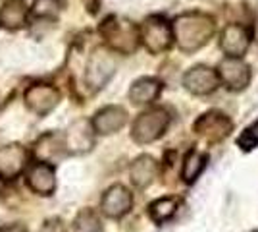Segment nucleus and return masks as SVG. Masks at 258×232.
I'll list each match as a JSON object with an SVG mask.
<instances>
[{"label": "nucleus", "instance_id": "obj_1", "mask_svg": "<svg viewBox=\"0 0 258 232\" xmlns=\"http://www.w3.org/2000/svg\"><path fill=\"white\" fill-rule=\"evenodd\" d=\"M173 43L183 53H195L203 49L216 31L214 20L203 12H187L172 23Z\"/></svg>", "mask_w": 258, "mask_h": 232}, {"label": "nucleus", "instance_id": "obj_2", "mask_svg": "<svg viewBox=\"0 0 258 232\" xmlns=\"http://www.w3.org/2000/svg\"><path fill=\"white\" fill-rule=\"evenodd\" d=\"M100 35L104 37L108 49L121 55H131L139 47V27L127 20H121L116 16L106 18L100 25Z\"/></svg>", "mask_w": 258, "mask_h": 232}, {"label": "nucleus", "instance_id": "obj_3", "mask_svg": "<svg viewBox=\"0 0 258 232\" xmlns=\"http://www.w3.org/2000/svg\"><path fill=\"white\" fill-rule=\"evenodd\" d=\"M170 114L166 109H149V111L141 112L139 116L133 122L131 128V137L133 142L141 145L152 144L156 140H160L166 133L168 126H170Z\"/></svg>", "mask_w": 258, "mask_h": 232}, {"label": "nucleus", "instance_id": "obj_4", "mask_svg": "<svg viewBox=\"0 0 258 232\" xmlns=\"http://www.w3.org/2000/svg\"><path fill=\"white\" fill-rule=\"evenodd\" d=\"M139 41L151 55L166 53L173 44L172 23L168 22L164 16L147 18L139 27Z\"/></svg>", "mask_w": 258, "mask_h": 232}, {"label": "nucleus", "instance_id": "obj_5", "mask_svg": "<svg viewBox=\"0 0 258 232\" xmlns=\"http://www.w3.org/2000/svg\"><path fill=\"white\" fill-rule=\"evenodd\" d=\"M216 74H218L220 85H224L227 91H233V93L245 91L252 77L250 66L243 58H224L218 64Z\"/></svg>", "mask_w": 258, "mask_h": 232}, {"label": "nucleus", "instance_id": "obj_6", "mask_svg": "<svg viewBox=\"0 0 258 232\" xmlns=\"http://www.w3.org/2000/svg\"><path fill=\"white\" fill-rule=\"evenodd\" d=\"M114 72H116V60H114L112 53L106 49H98L93 53L91 60H89V66H87V85L91 89L104 87V83L114 76Z\"/></svg>", "mask_w": 258, "mask_h": 232}, {"label": "nucleus", "instance_id": "obj_7", "mask_svg": "<svg viewBox=\"0 0 258 232\" xmlns=\"http://www.w3.org/2000/svg\"><path fill=\"white\" fill-rule=\"evenodd\" d=\"M252 33L250 29L241 23H229L220 35V49L224 51L226 58H243L250 47Z\"/></svg>", "mask_w": 258, "mask_h": 232}, {"label": "nucleus", "instance_id": "obj_8", "mask_svg": "<svg viewBox=\"0 0 258 232\" xmlns=\"http://www.w3.org/2000/svg\"><path fill=\"white\" fill-rule=\"evenodd\" d=\"M183 85L189 93L203 97V95L214 93L216 89L220 87V81H218L216 70H212L210 66H205V64H199V66H193L191 70L185 72Z\"/></svg>", "mask_w": 258, "mask_h": 232}, {"label": "nucleus", "instance_id": "obj_9", "mask_svg": "<svg viewBox=\"0 0 258 232\" xmlns=\"http://www.w3.org/2000/svg\"><path fill=\"white\" fill-rule=\"evenodd\" d=\"M60 103V91L46 83H37L25 91V105L27 109L39 116H44Z\"/></svg>", "mask_w": 258, "mask_h": 232}, {"label": "nucleus", "instance_id": "obj_10", "mask_svg": "<svg viewBox=\"0 0 258 232\" xmlns=\"http://www.w3.org/2000/svg\"><path fill=\"white\" fill-rule=\"evenodd\" d=\"M231 120L227 118L224 112L220 111H210L203 114L199 120L195 122V132L199 135H203L210 142H218L224 140L231 132Z\"/></svg>", "mask_w": 258, "mask_h": 232}, {"label": "nucleus", "instance_id": "obj_11", "mask_svg": "<svg viewBox=\"0 0 258 232\" xmlns=\"http://www.w3.org/2000/svg\"><path fill=\"white\" fill-rule=\"evenodd\" d=\"M133 207V196L125 186L116 184L106 190V194L100 199V211L108 219H119Z\"/></svg>", "mask_w": 258, "mask_h": 232}, {"label": "nucleus", "instance_id": "obj_12", "mask_svg": "<svg viewBox=\"0 0 258 232\" xmlns=\"http://www.w3.org/2000/svg\"><path fill=\"white\" fill-rule=\"evenodd\" d=\"M33 155L39 159V163H46V165H52L56 161H60L64 155H68L64 133L50 132L41 135L33 145Z\"/></svg>", "mask_w": 258, "mask_h": 232}, {"label": "nucleus", "instance_id": "obj_13", "mask_svg": "<svg viewBox=\"0 0 258 232\" xmlns=\"http://www.w3.org/2000/svg\"><path fill=\"white\" fill-rule=\"evenodd\" d=\"M125 124H127V112L123 111L121 107H116V105L100 109V111L93 116V120H91L93 132L100 133V135L119 132Z\"/></svg>", "mask_w": 258, "mask_h": 232}, {"label": "nucleus", "instance_id": "obj_14", "mask_svg": "<svg viewBox=\"0 0 258 232\" xmlns=\"http://www.w3.org/2000/svg\"><path fill=\"white\" fill-rule=\"evenodd\" d=\"M27 151L22 145H6L0 149V178L14 180L27 165Z\"/></svg>", "mask_w": 258, "mask_h": 232}, {"label": "nucleus", "instance_id": "obj_15", "mask_svg": "<svg viewBox=\"0 0 258 232\" xmlns=\"http://www.w3.org/2000/svg\"><path fill=\"white\" fill-rule=\"evenodd\" d=\"M93 126L91 122H76L72 124L64 133V142L68 153H87L93 145H95V137H93Z\"/></svg>", "mask_w": 258, "mask_h": 232}, {"label": "nucleus", "instance_id": "obj_16", "mask_svg": "<svg viewBox=\"0 0 258 232\" xmlns=\"http://www.w3.org/2000/svg\"><path fill=\"white\" fill-rule=\"evenodd\" d=\"M27 186L37 196H50L56 190V174H54L52 165L46 163H35L27 170Z\"/></svg>", "mask_w": 258, "mask_h": 232}, {"label": "nucleus", "instance_id": "obj_17", "mask_svg": "<svg viewBox=\"0 0 258 232\" xmlns=\"http://www.w3.org/2000/svg\"><path fill=\"white\" fill-rule=\"evenodd\" d=\"M158 172H160V166L149 155H143L139 159H135L129 166V178H131L133 186H137V188L151 186L158 176Z\"/></svg>", "mask_w": 258, "mask_h": 232}, {"label": "nucleus", "instance_id": "obj_18", "mask_svg": "<svg viewBox=\"0 0 258 232\" xmlns=\"http://www.w3.org/2000/svg\"><path fill=\"white\" fill-rule=\"evenodd\" d=\"M162 93V81L154 79V77H141L137 79L131 89H129V101L137 107H145L151 105L160 97Z\"/></svg>", "mask_w": 258, "mask_h": 232}, {"label": "nucleus", "instance_id": "obj_19", "mask_svg": "<svg viewBox=\"0 0 258 232\" xmlns=\"http://www.w3.org/2000/svg\"><path fill=\"white\" fill-rule=\"evenodd\" d=\"M29 12L20 0H8L0 10V25L8 29H20L27 23Z\"/></svg>", "mask_w": 258, "mask_h": 232}, {"label": "nucleus", "instance_id": "obj_20", "mask_svg": "<svg viewBox=\"0 0 258 232\" xmlns=\"http://www.w3.org/2000/svg\"><path fill=\"white\" fill-rule=\"evenodd\" d=\"M208 163V155L199 151V149H191L185 155L181 165V178L185 184H193L197 178L203 174V170L206 168Z\"/></svg>", "mask_w": 258, "mask_h": 232}, {"label": "nucleus", "instance_id": "obj_21", "mask_svg": "<svg viewBox=\"0 0 258 232\" xmlns=\"http://www.w3.org/2000/svg\"><path fill=\"white\" fill-rule=\"evenodd\" d=\"M177 205H179V201L175 198H160L149 205V215H151V219L154 222L162 224V222L170 221L175 215Z\"/></svg>", "mask_w": 258, "mask_h": 232}, {"label": "nucleus", "instance_id": "obj_22", "mask_svg": "<svg viewBox=\"0 0 258 232\" xmlns=\"http://www.w3.org/2000/svg\"><path fill=\"white\" fill-rule=\"evenodd\" d=\"M74 232H102V224L97 213L91 209L81 211L74 222Z\"/></svg>", "mask_w": 258, "mask_h": 232}, {"label": "nucleus", "instance_id": "obj_23", "mask_svg": "<svg viewBox=\"0 0 258 232\" xmlns=\"http://www.w3.org/2000/svg\"><path fill=\"white\" fill-rule=\"evenodd\" d=\"M58 12H60V2H58V0H35V2H33L31 14L37 16V18H46V20H50V18H56V16H58Z\"/></svg>", "mask_w": 258, "mask_h": 232}, {"label": "nucleus", "instance_id": "obj_24", "mask_svg": "<svg viewBox=\"0 0 258 232\" xmlns=\"http://www.w3.org/2000/svg\"><path fill=\"white\" fill-rule=\"evenodd\" d=\"M237 145L243 151H250L258 145V120L254 124H250L248 128H245V132L237 137Z\"/></svg>", "mask_w": 258, "mask_h": 232}, {"label": "nucleus", "instance_id": "obj_25", "mask_svg": "<svg viewBox=\"0 0 258 232\" xmlns=\"http://www.w3.org/2000/svg\"><path fill=\"white\" fill-rule=\"evenodd\" d=\"M41 232H64V224L58 221V219H52V221L44 222V226Z\"/></svg>", "mask_w": 258, "mask_h": 232}, {"label": "nucleus", "instance_id": "obj_26", "mask_svg": "<svg viewBox=\"0 0 258 232\" xmlns=\"http://www.w3.org/2000/svg\"><path fill=\"white\" fill-rule=\"evenodd\" d=\"M0 232H23V228H20V226H4V228H0Z\"/></svg>", "mask_w": 258, "mask_h": 232}, {"label": "nucleus", "instance_id": "obj_27", "mask_svg": "<svg viewBox=\"0 0 258 232\" xmlns=\"http://www.w3.org/2000/svg\"><path fill=\"white\" fill-rule=\"evenodd\" d=\"M0 190H2V178H0Z\"/></svg>", "mask_w": 258, "mask_h": 232}]
</instances>
